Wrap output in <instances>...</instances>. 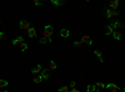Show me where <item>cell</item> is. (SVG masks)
<instances>
[{
	"instance_id": "44dd1931",
	"label": "cell",
	"mask_w": 125,
	"mask_h": 92,
	"mask_svg": "<svg viewBox=\"0 0 125 92\" xmlns=\"http://www.w3.org/2000/svg\"><path fill=\"white\" fill-rule=\"evenodd\" d=\"M56 68V63L54 61H50V63H49V70H55Z\"/></svg>"
},
{
	"instance_id": "7402d4cb",
	"label": "cell",
	"mask_w": 125,
	"mask_h": 92,
	"mask_svg": "<svg viewBox=\"0 0 125 92\" xmlns=\"http://www.w3.org/2000/svg\"><path fill=\"white\" fill-rule=\"evenodd\" d=\"M5 86H8V81H5V80H0V88L5 87Z\"/></svg>"
},
{
	"instance_id": "e0dca14e",
	"label": "cell",
	"mask_w": 125,
	"mask_h": 92,
	"mask_svg": "<svg viewBox=\"0 0 125 92\" xmlns=\"http://www.w3.org/2000/svg\"><path fill=\"white\" fill-rule=\"evenodd\" d=\"M58 91L59 92H70V88L68 87V86H63V87H60Z\"/></svg>"
},
{
	"instance_id": "52a82bcc",
	"label": "cell",
	"mask_w": 125,
	"mask_h": 92,
	"mask_svg": "<svg viewBox=\"0 0 125 92\" xmlns=\"http://www.w3.org/2000/svg\"><path fill=\"white\" fill-rule=\"evenodd\" d=\"M80 41L83 42V44H84V42H86L88 45H93V41L90 40V37H89L88 35H84V36H83V39H81Z\"/></svg>"
},
{
	"instance_id": "30bf717a",
	"label": "cell",
	"mask_w": 125,
	"mask_h": 92,
	"mask_svg": "<svg viewBox=\"0 0 125 92\" xmlns=\"http://www.w3.org/2000/svg\"><path fill=\"white\" fill-rule=\"evenodd\" d=\"M49 75H50L49 70H43L41 73H40V76H41V78H43V80H46V78H49Z\"/></svg>"
},
{
	"instance_id": "484cf974",
	"label": "cell",
	"mask_w": 125,
	"mask_h": 92,
	"mask_svg": "<svg viewBox=\"0 0 125 92\" xmlns=\"http://www.w3.org/2000/svg\"><path fill=\"white\" fill-rule=\"evenodd\" d=\"M70 87L75 88V87H76V82H75V81H71V82H70Z\"/></svg>"
},
{
	"instance_id": "4316f807",
	"label": "cell",
	"mask_w": 125,
	"mask_h": 92,
	"mask_svg": "<svg viewBox=\"0 0 125 92\" xmlns=\"http://www.w3.org/2000/svg\"><path fill=\"white\" fill-rule=\"evenodd\" d=\"M4 37H5L4 32H3V31H0V41H3V40H4Z\"/></svg>"
},
{
	"instance_id": "5bb4252c",
	"label": "cell",
	"mask_w": 125,
	"mask_h": 92,
	"mask_svg": "<svg viewBox=\"0 0 125 92\" xmlns=\"http://www.w3.org/2000/svg\"><path fill=\"white\" fill-rule=\"evenodd\" d=\"M113 36H114V39H115V40H121V37H123L119 31H114L113 32Z\"/></svg>"
},
{
	"instance_id": "5b68a950",
	"label": "cell",
	"mask_w": 125,
	"mask_h": 92,
	"mask_svg": "<svg viewBox=\"0 0 125 92\" xmlns=\"http://www.w3.org/2000/svg\"><path fill=\"white\" fill-rule=\"evenodd\" d=\"M111 28L115 30V31H118L119 29H121V28H123V24L120 23V21H115L114 24H111Z\"/></svg>"
},
{
	"instance_id": "ba28073f",
	"label": "cell",
	"mask_w": 125,
	"mask_h": 92,
	"mask_svg": "<svg viewBox=\"0 0 125 92\" xmlns=\"http://www.w3.org/2000/svg\"><path fill=\"white\" fill-rule=\"evenodd\" d=\"M106 87L109 88L110 91H113V92H118L119 91V87H118L115 83H109V85H106Z\"/></svg>"
},
{
	"instance_id": "d6986e66",
	"label": "cell",
	"mask_w": 125,
	"mask_h": 92,
	"mask_svg": "<svg viewBox=\"0 0 125 92\" xmlns=\"http://www.w3.org/2000/svg\"><path fill=\"white\" fill-rule=\"evenodd\" d=\"M39 41H40V44H46V42H50L51 40H49V39H46V37H44V36H41Z\"/></svg>"
},
{
	"instance_id": "277c9868",
	"label": "cell",
	"mask_w": 125,
	"mask_h": 92,
	"mask_svg": "<svg viewBox=\"0 0 125 92\" xmlns=\"http://www.w3.org/2000/svg\"><path fill=\"white\" fill-rule=\"evenodd\" d=\"M41 71H43V68H41V66H40V65H36V66L31 70L33 75H39V73H41Z\"/></svg>"
},
{
	"instance_id": "4fadbf2b",
	"label": "cell",
	"mask_w": 125,
	"mask_h": 92,
	"mask_svg": "<svg viewBox=\"0 0 125 92\" xmlns=\"http://www.w3.org/2000/svg\"><path fill=\"white\" fill-rule=\"evenodd\" d=\"M60 36H61V37H69V30L61 29V30H60Z\"/></svg>"
},
{
	"instance_id": "8fae6325",
	"label": "cell",
	"mask_w": 125,
	"mask_h": 92,
	"mask_svg": "<svg viewBox=\"0 0 125 92\" xmlns=\"http://www.w3.org/2000/svg\"><path fill=\"white\" fill-rule=\"evenodd\" d=\"M94 53L96 55V57L99 58V61L103 63V61H104V60H103V53H101V51L100 50H94Z\"/></svg>"
},
{
	"instance_id": "d4e9b609",
	"label": "cell",
	"mask_w": 125,
	"mask_h": 92,
	"mask_svg": "<svg viewBox=\"0 0 125 92\" xmlns=\"http://www.w3.org/2000/svg\"><path fill=\"white\" fill-rule=\"evenodd\" d=\"M74 46L75 47H81V46H83V42H81V41H75L74 42Z\"/></svg>"
},
{
	"instance_id": "8992f818",
	"label": "cell",
	"mask_w": 125,
	"mask_h": 92,
	"mask_svg": "<svg viewBox=\"0 0 125 92\" xmlns=\"http://www.w3.org/2000/svg\"><path fill=\"white\" fill-rule=\"evenodd\" d=\"M28 36L30 37V39H34V37L36 36V30H35L34 28H30V29L28 30Z\"/></svg>"
},
{
	"instance_id": "83f0119b",
	"label": "cell",
	"mask_w": 125,
	"mask_h": 92,
	"mask_svg": "<svg viewBox=\"0 0 125 92\" xmlns=\"http://www.w3.org/2000/svg\"><path fill=\"white\" fill-rule=\"evenodd\" d=\"M34 4L36 5V6H39V5H41V4H43V1H38V0H35V1H34Z\"/></svg>"
},
{
	"instance_id": "2e32d148",
	"label": "cell",
	"mask_w": 125,
	"mask_h": 92,
	"mask_svg": "<svg viewBox=\"0 0 125 92\" xmlns=\"http://www.w3.org/2000/svg\"><path fill=\"white\" fill-rule=\"evenodd\" d=\"M110 6H111L113 9H116V8L119 6V1H118V0H113V1L110 3Z\"/></svg>"
},
{
	"instance_id": "f1b7e54d",
	"label": "cell",
	"mask_w": 125,
	"mask_h": 92,
	"mask_svg": "<svg viewBox=\"0 0 125 92\" xmlns=\"http://www.w3.org/2000/svg\"><path fill=\"white\" fill-rule=\"evenodd\" d=\"M70 92H79L76 88H71V90H70Z\"/></svg>"
},
{
	"instance_id": "9a60e30c",
	"label": "cell",
	"mask_w": 125,
	"mask_h": 92,
	"mask_svg": "<svg viewBox=\"0 0 125 92\" xmlns=\"http://www.w3.org/2000/svg\"><path fill=\"white\" fill-rule=\"evenodd\" d=\"M113 30H114V29L111 28V25H109V26H106V30H105V35H111V34H113V32H114Z\"/></svg>"
},
{
	"instance_id": "6da1fadb",
	"label": "cell",
	"mask_w": 125,
	"mask_h": 92,
	"mask_svg": "<svg viewBox=\"0 0 125 92\" xmlns=\"http://www.w3.org/2000/svg\"><path fill=\"white\" fill-rule=\"evenodd\" d=\"M53 32H54L53 26H50V25H46L45 28H44V31H43V36H44V37H46V39H49V40H51Z\"/></svg>"
},
{
	"instance_id": "603a6c76",
	"label": "cell",
	"mask_w": 125,
	"mask_h": 92,
	"mask_svg": "<svg viewBox=\"0 0 125 92\" xmlns=\"http://www.w3.org/2000/svg\"><path fill=\"white\" fill-rule=\"evenodd\" d=\"M95 86H96V87H100V88H104L105 87V83L103 82V81H99V82H98Z\"/></svg>"
},
{
	"instance_id": "4dcf8cb0",
	"label": "cell",
	"mask_w": 125,
	"mask_h": 92,
	"mask_svg": "<svg viewBox=\"0 0 125 92\" xmlns=\"http://www.w3.org/2000/svg\"><path fill=\"white\" fill-rule=\"evenodd\" d=\"M1 92H9V91H1Z\"/></svg>"
},
{
	"instance_id": "cb8c5ba5",
	"label": "cell",
	"mask_w": 125,
	"mask_h": 92,
	"mask_svg": "<svg viewBox=\"0 0 125 92\" xmlns=\"http://www.w3.org/2000/svg\"><path fill=\"white\" fill-rule=\"evenodd\" d=\"M41 81H43L41 76H38V77H35V78H34V83H36V85H38V83H40Z\"/></svg>"
},
{
	"instance_id": "3957f363",
	"label": "cell",
	"mask_w": 125,
	"mask_h": 92,
	"mask_svg": "<svg viewBox=\"0 0 125 92\" xmlns=\"http://www.w3.org/2000/svg\"><path fill=\"white\" fill-rule=\"evenodd\" d=\"M19 28L21 30H26V31H28L31 28V24H30V21H28V20H21L19 23Z\"/></svg>"
},
{
	"instance_id": "7c38bea8",
	"label": "cell",
	"mask_w": 125,
	"mask_h": 92,
	"mask_svg": "<svg viewBox=\"0 0 125 92\" xmlns=\"http://www.w3.org/2000/svg\"><path fill=\"white\" fill-rule=\"evenodd\" d=\"M86 91H88V92H95V91H96V86L90 83V85L86 86Z\"/></svg>"
},
{
	"instance_id": "7a4b0ae2",
	"label": "cell",
	"mask_w": 125,
	"mask_h": 92,
	"mask_svg": "<svg viewBox=\"0 0 125 92\" xmlns=\"http://www.w3.org/2000/svg\"><path fill=\"white\" fill-rule=\"evenodd\" d=\"M103 11H104L105 18H113V16H116L119 14L118 10H111V9H104Z\"/></svg>"
},
{
	"instance_id": "f546056e",
	"label": "cell",
	"mask_w": 125,
	"mask_h": 92,
	"mask_svg": "<svg viewBox=\"0 0 125 92\" xmlns=\"http://www.w3.org/2000/svg\"><path fill=\"white\" fill-rule=\"evenodd\" d=\"M95 92H100V91H99V90H96V91H95Z\"/></svg>"
},
{
	"instance_id": "1f68e13d",
	"label": "cell",
	"mask_w": 125,
	"mask_h": 92,
	"mask_svg": "<svg viewBox=\"0 0 125 92\" xmlns=\"http://www.w3.org/2000/svg\"><path fill=\"white\" fill-rule=\"evenodd\" d=\"M124 92H125V88H124Z\"/></svg>"
},
{
	"instance_id": "ac0fdd59",
	"label": "cell",
	"mask_w": 125,
	"mask_h": 92,
	"mask_svg": "<svg viewBox=\"0 0 125 92\" xmlns=\"http://www.w3.org/2000/svg\"><path fill=\"white\" fill-rule=\"evenodd\" d=\"M51 4H54L55 6H60L64 4V1H59V0H51Z\"/></svg>"
},
{
	"instance_id": "ffe728a7",
	"label": "cell",
	"mask_w": 125,
	"mask_h": 92,
	"mask_svg": "<svg viewBox=\"0 0 125 92\" xmlns=\"http://www.w3.org/2000/svg\"><path fill=\"white\" fill-rule=\"evenodd\" d=\"M20 50L23 51V52H24V51H26V50H28V44H25V42H23V44L20 45Z\"/></svg>"
},
{
	"instance_id": "9c48e42d",
	"label": "cell",
	"mask_w": 125,
	"mask_h": 92,
	"mask_svg": "<svg viewBox=\"0 0 125 92\" xmlns=\"http://www.w3.org/2000/svg\"><path fill=\"white\" fill-rule=\"evenodd\" d=\"M23 40H24V39H23L21 36H18L15 40H13V45H14V46H16V45H21V44H23Z\"/></svg>"
}]
</instances>
